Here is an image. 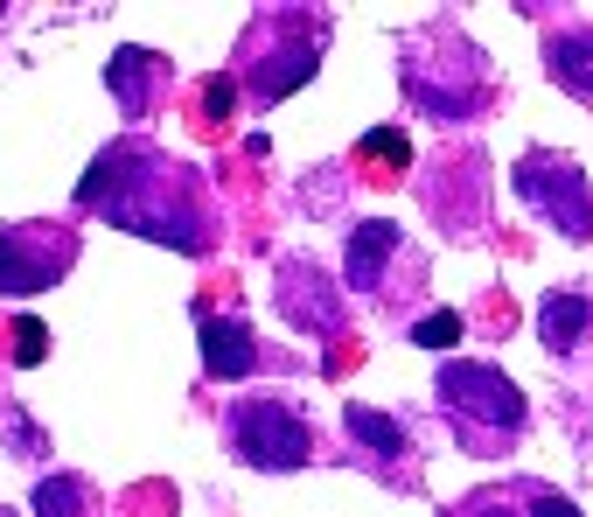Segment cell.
<instances>
[{
	"label": "cell",
	"mask_w": 593,
	"mask_h": 517,
	"mask_svg": "<svg viewBox=\"0 0 593 517\" xmlns=\"http://www.w3.org/2000/svg\"><path fill=\"white\" fill-rule=\"evenodd\" d=\"M468 517H517V510H510V504H475Z\"/></svg>",
	"instance_id": "cell-20"
},
{
	"label": "cell",
	"mask_w": 593,
	"mask_h": 517,
	"mask_svg": "<svg viewBox=\"0 0 593 517\" xmlns=\"http://www.w3.org/2000/svg\"><path fill=\"white\" fill-rule=\"evenodd\" d=\"M0 517H14V510H8V504H0Z\"/></svg>",
	"instance_id": "cell-21"
},
{
	"label": "cell",
	"mask_w": 593,
	"mask_h": 517,
	"mask_svg": "<svg viewBox=\"0 0 593 517\" xmlns=\"http://www.w3.org/2000/svg\"><path fill=\"white\" fill-rule=\"evenodd\" d=\"M251 364H259V350H251L245 322H230V315L202 322V371H210V378H245Z\"/></svg>",
	"instance_id": "cell-9"
},
{
	"label": "cell",
	"mask_w": 593,
	"mask_h": 517,
	"mask_svg": "<svg viewBox=\"0 0 593 517\" xmlns=\"http://www.w3.org/2000/svg\"><path fill=\"white\" fill-rule=\"evenodd\" d=\"M36 517H85V489H77V476H42L36 482Z\"/></svg>",
	"instance_id": "cell-14"
},
{
	"label": "cell",
	"mask_w": 593,
	"mask_h": 517,
	"mask_svg": "<svg viewBox=\"0 0 593 517\" xmlns=\"http://www.w3.org/2000/svg\"><path fill=\"white\" fill-rule=\"evenodd\" d=\"M230 448H238V461H251V469H300V461L315 455V433H307V420L294 406L245 399V406H230Z\"/></svg>",
	"instance_id": "cell-3"
},
{
	"label": "cell",
	"mask_w": 593,
	"mask_h": 517,
	"mask_svg": "<svg viewBox=\"0 0 593 517\" xmlns=\"http://www.w3.org/2000/svg\"><path fill=\"white\" fill-rule=\"evenodd\" d=\"M77 258V238L57 224H21L0 231V294H42L49 280Z\"/></svg>",
	"instance_id": "cell-5"
},
{
	"label": "cell",
	"mask_w": 593,
	"mask_h": 517,
	"mask_svg": "<svg viewBox=\"0 0 593 517\" xmlns=\"http://www.w3.org/2000/svg\"><path fill=\"white\" fill-rule=\"evenodd\" d=\"M106 85H112V98H119V113H126V119H140V113L154 106V85H161V64H154L147 49H119V57L106 64Z\"/></svg>",
	"instance_id": "cell-10"
},
{
	"label": "cell",
	"mask_w": 593,
	"mask_h": 517,
	"mask_svg": "<svg viewBox=\"0 0 593 517\" xmlns=\"http://www.w3.org/2000/svg\"><path fill=\"white\" fill-rule=\"evenodd\" d=\"M77 203L98 211L106 224H119V231H134V238L202 252V217L189 203V183L140 140H119L112 154H98L91 175L77 183Z\"/></svg>",
	"instance_id": "cell-1"
},
{
	"label": "cell",
	"mask_w": 593,
	"mask_h": 517,
	"mask_svg": "<svg viewBox=\"0 0 593 517\" xmlns=\"http://www.w3.org/2000/svg\"><path fill=\"white\" fill-rule=\"evenodd\" d=\"M230 106H238V85H230V77H210V85H202V113L230 119Z\"/></svg>",
	"instance_id": "cell-18"
},
{
	"label": "cell",
	"mask_w": 593,
	"mask_h": 517,
	"mask_svg": "<svg viewBox=\"0 0 593 517\" xmlns=\"http://www.w3.org/2000/svg\"><path fill=\"white\" fill-rule=\"evenodd\" d=\"M398 252V224H384V217H370V224H356L349 231V258H343V280L356 294H370L377 280H384V258Z\"/></svg>",
	"instance_id": "cell-7"
},
{
	"label": "cell",
	"mask_w": 593,
	"mask_h": 517,
	"mask_svg": "<svg viewBox=\"0 0 593 517\" xmlns=\"http://www.w3.org/2000/svg\"><path fill=\"white\" fill-rule=\"evenodd\" d=\"M349 433H356L364 448H377L384 461L405 455V427H398V420H384V412H370V406H349Z\"/></svg>",
	"instance_id": "cell-13"
},
{
	"label": "cell",
	"mask_w": 593,
	"mask_h": 517,
	"mask_svg": "<svg viewBox=\"0 0 593 517\" xmlns=\"http://www.w3.org/2000/svg\"><path fill=\"white\" fill-rule=\"evenodd\" d=\"M461 329H468V322H461L454 308H433V315L412 322V343H419V350H454V343H461Z\"/></svg>",
	"instance_id": "cell-16"
},
{
	"label": "cell",
	"mask_w": 593,
	"mask_h": 517,
	"mask_svg": "<svg viewBox=\"0 0 593 517\" xmlns=\"http://www.w3.org/2000/svg\"><path fill=\"white\" fill-rule=\"evenodd\" d=\"M279 315L300 322V329H315V335H328V329H343V301L328 294L322 266H307V258H287V266H279Z\"/></svg>",
	"instance_id": "cell-6"
},
{
	"label": "cell",
	"mask_w": 593,
	"mask_h": 517,
	"mask_svg": "<svg viewBox=\"0 0 593 517\" xmlns=\"http://www.w3.org/2000/svg\"><path fill=\"white\" fill-rule=\"evenodd\" d=\"M356 154H364V162L370 168H412V140L398 134V126H377V134H364V147H356Z\"/></svg>",
	"instance_id": "cell-15"
},
{
	"label": "cell",
	"mask_w": 593,
	"mask_h": 517,
	"mask_svg": "<svg viewBox=\"0 0 593 517\" xmlns=\"http://www.w3.org/2000/svg\"><path fill=\"white\" fill-rule=\"evenodd\" d=\"M510 183H517V196L545 224H559V238L593 245V189H586V175L565 162V154H545V147L524 154V162L510 168Z\"/></svg>",
	"instance_id": "cell-2"
},
{
	"label": "cell",
	"mask_w": 593,
	"mask_h": 517,
	"mask_svg": "<svg viewBox=\"0 0 593 517\" xmlns=\"http://www.w3.org/2000/svg\"><path fill=\"white\" fill-rule=\"evenodd\" d=\"M531 517H580V510L565 504V497H552V489H537V497H531Z\"/></svg>",
	"instance_id": "cell-19"
},
{
	"label": "cell",
	"mask_w": 593,
	"mask_h": 517,
	"mask_svg": "<svg viewBox=\"0 0 593 517\" xmlns=\"http://www.w3.org/2000/svg\"><path fill=\"white\" fill-rule=\"evenodd\" d=\"M315 64H322V49L315 42H294V49H273V57L251 70V98H287V91H300L307 77H315Z\"/></svg>",
	"instance_id": "cell-12"
},
{
	"label": "cell",
	"mask_w": 593,
	"mask_h": 517,
	"mask_svg": "<svg viewBox=\"0 0 593 517\" xmlns=\"http://www.w3.org/2000/svg\"><path fill=\"white\" fill-rule=\"evenodd\" d=\"M593 329V301L580 287H559L537 301V343L545 350H580V335Z\"/></svg>",
	"instance_id": "cell-8"
},
{
	"label": "cell",
	"mask_w": 593,
	"mask_h": 517,
	"mask_svg": "<svg viewBox=\"0 0 593 517\" xmlns=\"http://www.w3.org/2000/svg\"><path fill=\"white\" fill-rule=\"evenodd\" d=\"M441 406L461 427H488V433H517L524 427V392L496 364H468V357L441 364Z\"/></svg>",
	"instance_id": "cell-4"
},
{
	"label": "cell",
	"mask_w": 593,
	"mask_h": 517,
	"mask_svg": "<svg viewBox=\"0 0 593 517\" xmlns=\"http://www.w3.org/2000/svg\"><path fill=\"white\" fill-rule=\"evenodd\" d=\"M42 357H49V329L36 315H21L14 322V364H42Z\"/></svg>",
	"instance_id": "cell-17"
},
{
	"label": "cell",
	"mask_w": 593,
	"mask_h": 517,
	"mask_svg": "<svg viewBox=\"0 0 593 517\" xmlns=\"http://www.w3.org/2000/svg\"><path fill=\"white\" fill-rule=\"evenodd\" d=\"M545 70H552V85H565L573 98H593V29H559L545 42Z\"/></svg>",
	"instance_id": "cell-11"
}]
</instances>
